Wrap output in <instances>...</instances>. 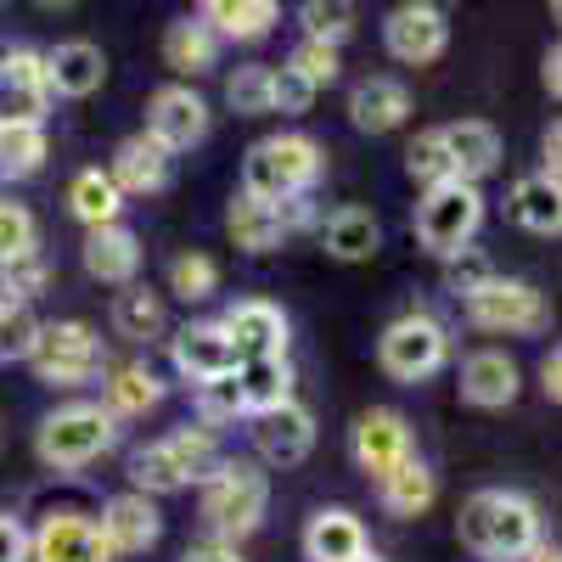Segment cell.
<instances>
[{
	"label": "cell",
	"instance_id": "14",
	"mask_svg": "<svg viewBox=\"0 0 562 562\" xmlns=\"http://www.w3.org/2000/svg\"><path fill=\"white\" fill-rule=\"evenodd\" d=\"M29 562H113L97 518L85 512H52L34 535H29Z\"/></svg>",
	"mask_w": 562,
	"mask_h": 562
},
{
	"label": "cell",
	"instance_id": "12",
	"mask_svg": "<svg viewBox=\"0 0 562 562\" xmlns=\"http://www.w3.org/2000/svg\"><path fill=\"white\" fill-rule=\"evenodd\" d=\"M214 326L225 333L237 366H243V360H276V355H288V315H281V304H270V299L231 304Z\"/></svg>",
	"mask_w": 562,
	"mask_h": 562
},
{
	"label": "cell",
	"instance_id": "15",
	"mask_svg": "<svg viewBox=\"0 0 562 562\" xmlns=\"http://www.w3.org/2000/svg\"><path fill=\"white\" fill-rule=\"evenodd\" d=\"M349 450H355V467H360V473H371V479H389L405 456H416V450H411V428H405V416H400V411H389V405L360 411Z\"/></svg>",
	"mask_w": 562,
	"mask_h": 562
},
{
	"label": "cell",
	"instance_id": "9",
	"mask_svg": "<svg viewBox=\"0 0 562 562\" xmlns=\"http://www.w3.org/2000/svg\"><path fill=\"white\" fill-rule=\"evenodd\" d=\"M461 310H467V321H473L479 333H506V338L540 333V326L551 321L546 293L535 288V281H518V276H495V281H484V288L467 299Z\"/></svg>",
	"mask_w": 562,
	"mask_h": 562
},
{
	"label": "cell",
	"instance_id": "34",
	"mask_svg": "<svg viewBox=\"0 0 562 562\" xmlns=\"http://www.w3.org/2000/svg\"><path fill=\"white\" fill-rule=\"evenodd\" d=\"M52 158V140H45V124H7L0 130V180H29L45 169Z\"/></svg>",
	"mask_w": 562,
	"mask_h": 562
},
{
	"label": "cell",
	"instance_id": "8",
	"mask_svg": "<svg viewBox=\"0 0 562 562\" xmlns=\"http://www.w3.org/2000/svg\"><path fill=\"white\" fill-rule=\"evenodd\" d=\"M378 360L394 383H428L434 371L450 360V333H445V321L428 315V310H411L400 321L383 326V338H378Z\"/></svg>",
	"mask_w": 562,
	"mask_h": 562
},
{
	"label": "cell",
	"instance_id": "33",
	"mask_svg": "<svg viewBox=\"0 0 562 562\" xmlns=\"http://www.w3.org/2000/svg\"><path fill=\"white\" fill-rule=\"evenodd\" d=\"M214 57H220V40L198 23V18H180V23H169V34H164V63L175 68V74H209L214 68Z\"/></svg>",
	"mask_w": 562,
	"mask_h": 562
},
{
	"label": "cell",
	"instance_id": "22",
	"mask_svg": "<svg viewBox=\"0 0 562 562\" xmlns=\"http://www.w3.org/2000/svg\"><path fill=\"white\" fill-rule=\"evenodd\" d=\"M85 270L97 281H108V288H130L140 270V237L124 220L102 225V231H85Z\"/></svg>",
	"mask_w": 562,
	"mask_h": 562
},
{
	"label": "cell",
	"instance_id": "20",
	"mask_svg": "<svg viewBox=\"0 0 562 562\" xmlns=\"http://www.w3.org/2000/svg\"><path fill=\"white\" fill-rule=\"evenodd\" d=\"M518 389H524V378H518V360L506 349H473L461 360V400L467 405L501 411V405L518 400Z\"/></svg>",
	"mask_w": 562,
	"mask_h": 562
},
{
	"label": "cell",
	"instance_id": "32",
	"mask_svg": "<svg viewBox=\"0 0 562 562\" xmlns=\"http://www.w3.org/2000/svg\"><path fill=\"white\" fill-rule=\"evenodd\" d=\"M68 209L85 220V231H102V225H119L124 198L113 192L108 169H79V175H74V186H68Z\"/></svg>",
	"mask_w": 562,
	"mask_h": 562
},
{
	"label": "cell",
	"instance_id": "51",
	"mask_svg": "<svg viewBox=\"0 0 562 562\" xmlns=\"http://www.w3.org/2000/svg\"><path fill=\"white\" fill-rule=\"evenodd\" d=\"M180 562H243V557H237V546H214L209 540V546H192Z\"/></svg>",
	"mask_w": 562,
	"mask_h": 562
},
{
	"label": "cell",
	"instance_id": "5",
	"mask_svg": "<svg viewBox=\"0 0 562 562\" xmlns=\"http://www.w3.org/2000/svg\"><path fill=\"white\" fill-rule=\"evenodd\" d=\"M113 445H119V422L97 400L57 405L52 416L40 422V434H34V456L52 467V473H79V467L108 456Z\"/></svg>",
	"mask_w": 562,
	"mask_h": 562
},
{
	"label": "cell",
	"instance_id": "25",
	"mask_svg": "<svg viewBox=\"0 0 562 562\" xmlns=\"http://www.w3.org/2000/svg\"><path fill=\"white\" fill-rule=\"evenodd\" d=\"M321 248L333 259H344V265H360V259H371L383 248V225H378L371 209H338L321 225Z\"/></svg>",
	"mask_w": 562,
	"mask_h": 562
},
{
	"label": "cell",
	"instance_id": "4",
	"mask_svg": "<svg viewBox=\"0 0 562 562\" xmlns=\"http://www.w3.org/2000/svg\"><path fill=\"white\" fill-rule=\"evenodd\" d=\"M315 180H321V147L299 130L254 140L243 158V198H259V203L310 198Z\"/></svg>",
	"mask_w": 562,
	"mask_h": 562
},
{
	"label": "cell",
	"instance_id": "10",
	"mask_svg": "<svg viewBox=\"0 0 562 562\" xmlns=\"http://www.w3.org/2000/svg\"><path fill=\"white\" fill-rule=\"evenodd\" d=\"M383 45L394 63H411V68L439 63L450 45V18L439 7H428V0H405V7H394L383 18Z\"/></svg>",
	"mask_w": 562,
	"mask_h": 562
},
{
	"label": "cell",
	"instance_id": "55",
	"mask_svg": "<svg viewBox=\"0 0 562 562\" xmlns=\"http://www.w3.org/2000/svg\"><path fill=\"white\" fill-rule=\"evenodd\" d=\"M7 310H12V299H7V293H0V315H7Z\"/></svg>",
	"mask_w": 562,
	"mask_h": 562
},
{
	"label": "cell",
	"instance_id": "39",
	"mask_svg": "<svg viewBox=\"0 0 562 562\" xmlns=\"http://www.w3.org/2000/svg\"><path fill=\"white\" fill-rule=\"evenodd\" d=\"M405 169H411V180L422 186V192H434V186L456 180L450 153H445V140H439V130H422V135L411 140V147H405Z\"/></svg>",
	"mask_w": 562,
	"mask_h": 562
},
{
	"label": "cell",
	"instance_id": "45",
	"mask_svg": "<svg viewBox=\"0 0 562 562\" xmlns=\"http://www.w3.org/2000/svg\"><path fill=\"white\" fill-rule=\"evenodd\" d=\"M0 74L23 90H34V97H45V52H34V45H0Z\"/></svg>",
	"mask_w": 562,
	"mask_h": 562
},
{
	"label": "cell",
	"instance_id": "31",
	"mask_svg": "<svg viewBox=\"0 0 562 562\" xmlns=\"http://www.w3.org/2000/svg\"><path fill=\"white\" fill-rule=\"evenodd\" d=\"M512 220H518L524 231H535V237H557L562 231V192L540 175H524L518 186H512Z\"/></svg>",
	"mask_w": 562,
	"mask_h": 562
},
{
	"label": "cell",
	"instance_id": "26",
	"mask_svg": "<svg viewBox=\"0 0 562 562\" xmlns=\"http://www.w3.org/2000/svg\"><path fill=\"white\" fill-rule=\"evenodd\" d=\"M276 0H209L198 12V23L214 34V40H265L276 29Z\"/></svg>",
	"mask_w": 562,
	"mask_h": 562
},
{
	"label": "cell",
	"instance_id": "47",
	"mask_svg": "<svg viewBox=\"0 0 562 562\" xmlns=\"http://www.w3.org/2000/svg\"><path fill=\"white\" fill-rule=\"evenodd\" d=\"M315 97H321V90H315V85H304L288 63L270 68V113H310V108H315Z\"/></svg>",
	"mask_w": 562,
	"mask_h": 562
},
{
	"label": "cell",
	"instance_id": "16",
	"mask_svg": "<svg viewBox=\"0 0 562 562\" xmlns=\"http://www.w3.org/2000/svg\"><path fill=\"white\" fill-rule=\"evenodd\" d=\"M97 529H102V540H108L113 557H140V551H153V546H158L164 518H158V506H153L147 495L124 490V495H113V501L102 506Z\"/></svg>",
	"mask_w": 562,
	"mask_h": 562
},
{
	"label": "cell",
	"instance_id": "35",
	"mask_svg": "<svg viewBox=\"0 0 562 562\" xmlns=\"http://www.w3.org/2000/svg\"><path fill=\"white\" fill-rule=\"evenodd\" d=\"M113 326H119V338H130V344L158 338V333H164V299L130 281V288L113 299Z\"/></svg>",
	"mask_w": 562,
	"mask_h": 562
},
{
	"label": "cell",
	"instance_id": "23",
	"mask_svg": "<svg viewBox=\"0 0 562 562\" xmlns=\"http://www.w3.org/2000/svg\"><path fill=\"white\" fill-rule=\"evenodd\" d=\"M360 551H371V540H366V524L349 506H326V512L310 518V529H304V557L310 562H355Z\"/></svg>",
	"mask_w": 562,
	"mask_h": 562
},
{
	"label": "cell",
	"instance_id": "7",
	"mask_svg": "<svg viewBox=\"0 0 562 562\" xmlns=\"http://www.w3.org/2000/svg\"><path fill=\"white\" fill-rule=\"evenodd\" d=\"M102 338H97V326H85V321H40V338L29 349V366H34V378L40 383H52V389H79L90 383L102 371Z\"/></svg>",
	"mask_w": 562,
	"mask_h": 562
},
{
	"label": "cell",
	"instance_id": "41",
	"mask_svg": "<svg viewBox=\"0 0 562 562\" xmlns=\"http://www.w3.org/2000/svg\"><path fill=\"white\" fill-rule=\"evenodd\" d=\"M45 288H52V265H45V254H40V248L0 265V293H7L12 304H29V299H40Z\"/></svg>",
	"mask_w": 562,
	"mask_h": 562
},
{
	"label": "cell",
	"instance_id": "30",
	"mask_svg": "<svg viewBox=\"0 0 562 562\" xmlns=\"http://www.w3.org/2000/svg\"><path fill=\"white\" fill-rule=\"evenodd\" d=\"M237 389H243L248 416L288 405V400H293V360H288V355H276V360H243V366H237Z\"/></svg>",
	"mask_w": 562,
	"mask_h": 562
},
{
	"label": "cell",
	"instance_id": "48",
	"mask_svg": "<svg viewBox=\"0 0 562 562\" xmlns=\"http://www.w3.org/2000/svg\"><path fill=\"white\" fill-rule=\"evenodd\" d=\"M45 108H52L45 97H34V90H23L0 74V130L7 124H45Z\"/></svg>",
	"mask_w": 562,
	"mask_h": 562
},
{
	"label": "cell",
	"instance_id": "18",
	"mask_svg": "<svg viewBox=\"0 0 562 562\" xmlns=\"http://www.w3.org/2000/svg\"><path fill=\"white\" fill-rule=\"evenodd\" d=\"M108 79V57L102 45L90 40H63L57 52H45V97H68V102H85L97 97Z\"/></svg>",
	"mask_w": 562,
	"mask_h": 562
},
{
	"label": "cell",
	"instance_id": "46",
	"mask_svg": "<svg viewBox=\"0 0 562 562\" xmlns=\"http://www.w3.org/2000/svg\"><path fill=\"white\" fill-rule=\"evenodd\" d=\"M34 338H40V321H34L29 304H12L0 315V360H29Z\"/></svg>",
	"mask_w": 562,
	"mask_h": 562
},
{
	"label": "cell",
	"instance_id": "24",
	"mask_svg": "<svg viewBox=\"0 0 562 562\" xmlns=\"http://www.w3.org/2000/svg\"><path fill=\"white\" fill-rule=\"evenodd\" d=\"M405 113H411V90H405L400 79H360V85L349 90V119H355V130H366V135L400 130Z\"/></svg>",
	"mask_w": 562,
	"mask_h": 562
},
{
	"label": "cell",
	"instance_id": "11",
	"mask_svg": "<svg viewBox=\"0 0 562 562\" xmlns=\"http://www.w3.org/2000/svg\"><path fill=\"white\" fill-rule=\"evenodd\" d=\"M140 135H153L169 158L175 153H192L198 140L209 135V102L198 97L192 85H164V90H153L147 130H140Z\"/></svg>",
	"mask_w": 562,
	"mask_h": 562
},
{
	"label": "cell",
	"instance_id": "42",
	"mask_svg": "<svg viewBox=\"0 0 562 562\" xmlns=\"http://www.w3.org/2000/svg\"><path fill=\"white\" fill-rule=\"evenodd\" d=\"M34 248H40L34 214H29L23 203H12V198H0V265L18 259V254H34Z\"/></svg>",
	"mask_w": 562,
	"mask_h": 562
},
{
	"label": "cell",
	"instance_id": "44",
	"mask_svg": "<svg viewBox=\"0 0 562 562\" xmlns=\"http://www.w3.org/2000/svg\"><path fill=\"white\" fill-rule=\"evenodd\" d=\"M288 68H293L304 85H315V90H326V85H333V79L344 74V63H338L333 45H310V40H299V45H293Z\"/></svg>",
	"mask_w": 562,
	"mask_h": 562
},
{
	"label": "cell",
	"instance_id": "43",
	"mask_svg": "<svg viewBox=\"0 0 562 562\" xmlns=\"http://www.w3.org/2000/svg\"><path fill=\"white\" fill-rule=\"evenodd\" d=\"M198 411H203V422H237V416H248L243 389H237V371H225V378H214V383H198Z\"/></svg>",
	"mask_w": 562,
	"mask_h": 562
},
{
	"label": "cell",
	"instance_id": "28",
	"mask_svg": "<svg viewBox=\"0 0 562 562\" xmlns=\"http://www.w3.org/2000/svg\"><path fill=\"white\" fill-rule=\"evenodd\" d=\"M434 495H439V479H434V467L416 461V456H405L389 479H378V501H383V512H394V518H416V512H428Z\"/></svg>",
	"mask_w": 562,
	"mask_h": 562
},
{
	"label": "cell",
	"instance_id": "2",
	"mask_svg": "<svg viewBox=\"0 0 562 562\" xmlns=\"http://www.w3.org/2000/svg\"><path fill=\"white\" fill-rule=\"evenodd\" d=\"M461 540L490 562H518L540 540V506L518 490H479L461 506Z\"/></svg>",
	"mask_w": 562,
	"mask_h": 562
},
{
	"label": "cell",
	"instance_id": "50",
	"mask_svg": "<svg viewBox=\"0 0 562 562\" xmlns=\"http://www.w3.org/2000/svg\"><path fill=\"white\" fill-rule=\"evenodd\" d=\"M540 389H546V400H551V405L562 400V355H557V349L540 360Z\"/></svg>",
	"mask_w": 562,
	"mask_h": 562
},
{
	"label": "cell",
	"instance_id": "54",
	"mask_svg": "<svg viewBox=\"0 0 562 562\" xmlns=\"http://www.w3.org/2000/svg\"><path fill=\"white\" fill-rule=\"evenodd\" d=\"M355 562H383V557H378V551H360V557H355Z\"/></svg>",
	"mask_w": 562,
	"mask_h": 562
},
{
	"label": "cell",
	"instance_id": "19",
	"mask_svg": "<svg viewBox=\"0 0 562 562\" xmlns=\"http://www.w3.org/2000/svg\"><path fill=\"white\" fill-rule=\"evenodd\" d=\"M169 360H175V371H180L192 389L225 378V371H237V355H231V344H225V333H220L214 321L180 326V333L169 338Z\"/></svg>",
	"mask_w": 562,
	"mask_h": 562
},
{
	"label": "cell",
	"instance_id": "29",
	"mask_svg": "<svg viewBox=\"0 0 562 562\" xmlns=\"http://www.w3.org/2000/svg\"><path fill=\"white\" fill-rule=\"evenodd\" d=\"M225 231H231V243H237L243 254H270V248H281V237H288L276 203H259V198H231Z\"/></svg>",
	"mask_w": 562,
	"mask_h": 562
},
{
	"label": "cell",
	"instance_id": "3",
	"mask_svg": "<svg viewBox=\"0 0 562 562\" xmlns=\"http://www.w3.org/2000/svg\"><path fill=\"white\" fill-rule=\"evenodd\" d=\"M270 512V479L259 461H220L214 479L203 484V524L214 535V546H237L248 540Z\"/></svg>",
	"mask_w": 562,
	"mask_h": 562
},
{
	"label": "cell",
	"instance_id": "1",
	"mask_svg": "<svg viewBox=\"0 0 562 562\" xmlns=\"http://www.w3.org/2000/svg\"><path fill=\"white\" fill-rule=\"evenodd\" d=\"M220 461H225V450H220L214 428H175V434L140 445L130 456V490L158 501V495H175L186 484H209Z\"/></svg>",
	"mask_w": 562,
	"mask_h": 562
},
{
	"label": "cell",
	"instance_id": "52",
	"mask_svg": "<svg viewBox=\"0 0 562 562\" xmlns=\"http://www.w3.org/2000/svg\"><path fill=\"white\" fill-rule=\"evenodd\" d=\"M518 562H562V551H557L551 540H535V546H529V551H524Z\"/></svg>",
	"mask_w": 562,
	"mask_h": 562
},
{
	"label": "cell",
	"instance_id": "38",
	"mask_svg": "<svg viewBox=\"0 0 562 562\" xmlns=\"http://www.w3.org/2000/svg\"><path fill=\"white\" fill-rule=\"evenodd\" d=\"M225 102L243 119H265L270 113V63H243L225 79Z\"/></svg>",
	"mask_w": 562,
	"mask_h": 562
},
{
	"label": "cell",
	"instance_id": "40",
	"mask_svg": "<svg viewBox=\"0 0 562 562\" xmlns=\"http://www.w3.org/2000/svg\"><path fill=\"white\" fill-rule=\"evenodd\" d=\"M501 270H495V259L484 254V248H456L450 259H445V293L450 299H473L479 288H484V281H495Z\"/></svg>",
	"mask_w": 562,
	"mask_h": 562
},
{
	"label": "cell",
	"instance_id": "53",
	"mask_svg": "<svg viewBox=\"0 0 562 562\" xmlns=\"http://www.w3.org/2000/svg\"><path fill=\"white\" fill-rule=\"evenodd\" d=\"M540 79H546V90H551V97L562 90V57H557V52H546V74H540Z\"/></svg>",
	"mask_w": 562,
	"mask_h": 562
},
{
	"label": "cell",
	"instance_id": "17",
	"mask_svg": "<svg viewBox=\"0 0 562 562\" xmlns=\"http://www.w3.org/2000/svg\"><path fill=\"white\" fill-rule=\"evenodd\" d=\"M169 169H175V158L158 147L153 135H124L119 147H113L108 180H113L119 198H153V192H164V186H169Z\"/></svg>",
	"mask_w": 562,
	"mask_h": 562
},
{
	"label": "cell",
	"instance_id": "36",
	"mask_svg": "<svg viewBox=\"0 0 562 562\" xmlns=\"http://www.w3.org/2000/svg\"><path fill=\"white\" fill-rule=\"evenodd\" d=\"M299 23H304L310 45H333V52H338V45L355 34V7H349V0H304Z\"/></svg>",
	"mask_w": 562,
	"mask_h": 562
},
{
	"label": "cell",
	"instance_id": "49",
	"mask_svg": "<svg viewBox=\"0 0 562 562\" xmlns=\"http://www.w3.org/2000/svg\"><path fill=\"white\" fill-rule=\"evenodd\" d=\"M0 562H29V529L12 512H0Z\"/></svg>",
	"mask_w": 562,
	"mask_h": 562
},
{
	"label": "cell",
	"instance_id": "6",
	"mask_svg": "<svg viewBox=\"0 0 562 562\" xmlns=\"http://www.w3.org/2000/svg\"><path fill=\"white\" fill-rule=\"evenodd\" d=\"M411 225H416L422 248L450 259L456 248H473L479 225H484V192H479V186H467V180H445V186H434V192H422Z\"/></svg>",
	"mask_w": 562,
	"mask_h": 562
},
{
	"label": "cell",
	"instance_id": "27",
	"mask_svg": "<svg viewBox=\"0 0 562 562\" xmlns=\"http://www.w3.org/2000/svg\"><path fill=\"white\" fill-rule=\"evenodd\" d=\"M158 400H164V383H158L153 366H113L108 383H102V411H108L113 422L147 416Z\"/></svg>",
	"mask_w": 562,
	"mask_h": 562
},
{
	"label": "cell",
	"instance_id": "13",
	"mask_svg": "<svg viewBox=\"0 0 562 562\" xmlns=\"http://www.w3.org/2000/svg\"><path fill=\"white\" fill-rule=\"evenodd\" d=\"M248 439H254V450H259L265 467H299L315 450V416L299 400H288V405H276V411L248 416Z\"/></svg>",
	"mask_w": 562,
	"mask_h": 562
},
{
	"label": "cell",
	"instance_id": "37",
	"mask_svg": "<svg viewBox=\"0 0 562 562\" xmlns=\"http://www.w3.org/2000/svg\"><path fill=\"white\" fill-rule=\"evenodd\" d=\"M214 288H220V265L209 254H175L169 259V293L175 299L203 304V299H214Z\"/></svg>",
	"mask_w": 562,
	"mask_h": 562
},
{
	"label": "cell",
	"instance_id": "21",
	"mask_svg": "<svg viewBox=\"0 0 562 562\" xmlns=\"http://www.w3.org/2000/svg\"><path fill=\"white\" fill-rule=\"evenodd\" d=\"M439 140H445V153H450L456 180H467V186H479L484 175L501 169V135L484 119H456V124L439 130Z\"/></svg>",
	"mask_w": 562,
	"mask_h": 562
}]
</instances>
